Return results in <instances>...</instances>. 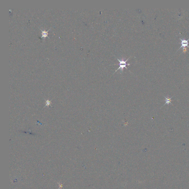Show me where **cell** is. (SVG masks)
Returning a JSON list of instances; mask_svg holds the SVG:
<instances>
[{
	"label": "cell",
	"instance_id": "4",
	"mask_svg": "<svg viewBox=\"0 0 189 189\" xmlns=\"http://www.w3.org/2000/svg\"><path fill=\"white\" fill-rule=\"evenodd\" d=\"M41 31H42V36L41 37V38L43 37H47V35H48V30L47 31H42L41 30Z\"/></svg>",
	"mask_w": 189,
	"mask_h": 189
},
{
	"label": "cell",
	"instance_id": "1",
	"mask_svg": "<svg viewBox=\"0 0 189 189\" xmlns=\"http://www.w3.org/2000/svg\"><path fill=\"white\" fill-rule=\"evenodd\" d=\"M129 58H130V57L127 59L126 61H124V60H120V59H117L118 60V61H119V64H118V65H119V68H118V69L115 72H116L117 71H118V70H119V69H120L121 71L122 72L123 70H124V68H126V69H127V67H126V66L127 65H130V64H127L126 62L127 61V60L129 59Z\"/></svg>",
	"mask_w": 189,
	"mask_h": 189
},
{
	"label": "cell",
	"instance_id": "3",
	"mask_svg": "<svg viewBox=\"0 0 189 189\" xmlns=\"http://www.w3.org/2000/svg\"><path fill=\"white\" fill-rule=\"evenodd\" d=\"M165 104H169L170 103H171V98H170L169 97H167V98H166V97H165Z\"/></svg>",
	"mask_w": 189,
	"mask_h": 189
},
{
	"label": "cell",
	"instance_id": "2",
	"mask_svg": "<svg viewBox=\"0 0 189 189\" xmlns=\"http://www.w3.org/2000/svg\"><path fill=\"white\" fill-rule=\"evenodd\" d=\"M179 39H180V40H181V44H182V46H181V47L179 48V49H180V48H182V47H183V48H185V47H188L189 48V47L188 46V40H189V39L187 40L181 39V38H180Z\"/></svg>",
	"mask_w": 189,
	"mask_h": 189
}]
</instances>
